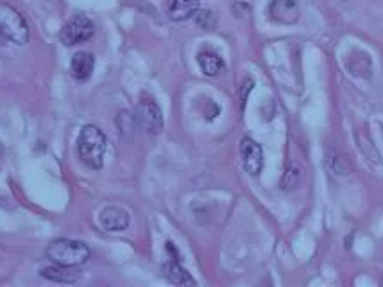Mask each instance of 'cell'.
I'll return each mask as SVG.
<instances>
[{
	"label": "cell",
	"instance_id": "13",
	"mask_svg": "<svg viewBox=\"0 0 383 287\" xmlns=\"http://www.w3.org/2000/svg\"><path fill=\"white\" fill-rule=\"evenodd\" d=\"M197 61H199L200 68L205 72L206 76H217L224 70V61L218 54L211 52V50H203L197 56Z\"/></svg>",
	"mask_w": 383,
	"mask_h": 287
},
{
	"label": "cell",
	"instance_id": "12",
	"mask_svg": "<svg viewBox=\"0 0 383 287\" xmlns=\"http://www.w3.org/2000/svg\"><path fill=\"white\" fill-rule=\"evenodd\" d=\"M45 278H49L52 282H59V284H72L76 282L77 278L81 277L79 271H76V268H70V266H52V268H45L41 271Z\"/></svg>",
	"mask_w": 383,
	"mask_h": 287
},
{
	"label": "cell",
	"instance_id": "4",
	"mask_svg": "<svg viewBox=\"0 0 383 287\" xmlns=\"http://www.w3.org/2000/svg\"><path fill=\"white\" fill-rule=\"evenodd\" d=\"M95 32L94 22L86 14H76L72 17L59 32V40L65 47H74V45L85 43Z\"/></svg>",
	"mask_w": 383,
	"mask_h": 287
},
{
	"label": "cell",
	"instance_id": "9",
	"mask_svg": "<svg viewBox=\"0 0 383 287\" xmlns=\"http://www.w3.org/2000/svg\"><path fill=\"white\" fill-rule=\"evenodd\" d=\"M95 68V58L94 54L90 52H77L74 54L70 63V74L72 77L79 83H85L92 77Z\"/></svg>",
	"mask_w": 383,
	"mask_h": 287
},
{
	"label": "cell",
	"instance_id": "3",
	"mask_svg": "<svg viewBox=\"0 0 383 287\" xmlns=\"http://www.w3.org/2000/svg\"><path fill=\"white\" fill-rule=\"evenodd\" d=\"M0 36L17 45L29 41V27L17 9L0 2Z\"/></svg>",
	"mask_w": 383,
	"mask_h": 287
},
{
	"label": "cell",
	"instance_id": "16",
	"mask_svg": "<svg viewBox=\"0 0 383 287\" xmlns=\"http://www.w3.org/2000/svg\"><path fill=\"white\" fill-rule=\"evenodd\" d=\"M244 86H245V88H242V106H244V104H245V99H247V94H249V90H253L254 83L251 79H247L244 83Z\"/></svg>",
	"mask_w": 383,
	"mask_h": 287
},
{
	"label": "cell",
	"instance_id": "6",
	"mask_svg": "<svg viewBox=\"0 0 383 287\" xmlns=\"http://www.w3.org/2000/svg\"><path fill=\"white\" fill-rule=\"evenodd\" d=\"M269 14L274 22L292 26L301 17V9L296 4V0H272L269 6Z\"/></svg>",
	"mask_w": 383,
	"mask_h": 287
},
{
	"label": "cell",
	"instance_id": "10",
	"mask_svg": "<svg viewBox=\"0 0 383 287\" xmlns=\"http://www.w3.org/2000/svg\"><path fill=\"white\" fill-rule=\"evenodd\" d=\"M200 8V0H172L169 6V17L174 22H183L192 18Z\"/></svg>",
	"mask_w": 383,
	"mask_h": 287
},
{
	"label": "cell",
	"instance_id": "7",
	"mask_svg": "<svg viewBox=\"0 0 383 287\" xmlns=\"http://www.w3.org/2000/svg\"><path fill=\"white\" fill-rule=\"evenodd\" d=\"M240 151L247 172L253 176L260 175L263 167V151L262 148H260V144H256L253 139H249V137H245V139H242Z\"/></svg>",
	"mask_w": 383,
	"mask_h": 287
},
{
	"label": "cell",
	"instance_id": "1",
	"mask_svg": "<svg viewBox=\"0 0 383 287\" xmlns=\"http://www.w3.org/2000/svg\"><path fill=\"white\" fill-rule=\"evenodd\" d=\"M107 139L97 126H85L77 137V152L83 164L90 169L99 170L104 166V155H106Z\"/></svg>",
	"mask_w": 383,
	"mask_h": 287
},
{
	"label": "cell",
	"instance_id": "11",
	"mask_svg": "<svg viewBox=\"0 0 383 287\" xmlns=\"http://www.w3.org/2000/svg\"><path fill=\"white\" fill-rule=\"evenodd\" d=\"M163 275L169 282L176 284V286H196V280L190 277V273L183 266L179 264L176 257L163 266Z\"/></svg>",
	"mask_w": 383,
	"mask_h": 287
},
{
	"label": "cell",
	"instance_id": "8",
	"mask_svg": "<svg viewBox=\"0 0 383 287\" xmlns=\"http://www.w3.org/2000/svg\"><path fill=\"white\" fill-rule=\"evenodd\" d=\"M99 223L106 232H122L130 226V214L121 206H106L101 212Z\"/></svg>",
	"mask_w": 383,
	"mask_h": 287
},
{
	"label": "cell",
	"instance_id": "17",
	"mask_svg": "<svg viewBox=\"0 0 383 287\" xmlns=\"http://www.w3.org/2000/svg\"><path fill=\"white\" fill-rule=\"evenodd\" d=\"M0 152H2V144H0Z\"/></svg>",
	"mask_w": 383,
	"mask_h": 287
},
{
	"label": "cell",
	"instance_id": "2",
	"mask_svg": "<svg viewBox=\"0 0 383 287\" xmlns=\"http://www.w3.org/2000/svg\"><path fill=\"white\" fill-rule=\"evenodd\" d=\"M90 255L92 251L88 244L83 241H74V239H56L47 248V257L54 264L70 266V268H77L88 262Z\"/></svg>",
	"mask_w": 383,
	"mask_h": 287
},
{
	"label": "cell",
	"instance_id": "15",
	"mask_svg": "<svg viewBox=\"0 0 383 287\" xmlns=\"http://www.w3.org/2000/svg\"><path fill=\"white\" fill-rule=\"evenodd\" d=\"M299 181H301V169H299L298 164H290L287 167L285 176L281 179V187L285 188V190H292V188L298 187Z\"/></svg>",
	"mask_w": 383,
	"mask_h": 287
},
{
	"label": "cell",
	"instance_id": "14",
	"mask_svg": "<svg viewBox=\"0 0 383 287\" xmlns=\"http://www.w3.org/2000/svg\"><path fill=\"white\" fill-rule=\"evenodd\" d=\"M194 20L205 31H214L218 22L217 14L214 11H208V9H197V13L194 14Z\"/></svg>",
	"mask_w": 383,
	"mask_h": 287
},
{
	"label": "cell",
	"instance_id": "5",
	"mask_svg": "<svg viewBox=\"0 0 383 287\" xmlns=\"http://www.w3.org/2000/svg\"><path fill=\"white\" fill-rule=\"evenodd\" d=\"M136 124L151 135H158L163 130V115L161 110L152 99H142L136 108V115H134Z\"/></svg>",
	"mask_w": 383,
	"mask_h": 287
}]
</instances>
